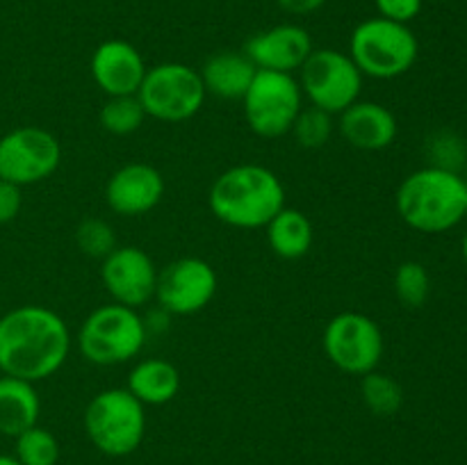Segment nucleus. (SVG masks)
<instances>
[{"label":"nucleus","instance_id":"33","mask_svg":"<svg viewBox=\"0 0 467 465\" xmlns=\"http://www.w3.org/2000/svg\"><path fill=\"white\" fill-rule=\"evenodd\" d=\"M0 465H23L14 454H0Z\"/></svg>","mask_w":467,"mask_h":465},{"label":"nucleus","instance_id":"17","mask_svg":"<svg viewBox=\"0 0 467 465\" xmlns=\"http://www.w3.org/2000/svg\"><path fill=\"white\" fill-rule=\"evenodd\" d=\"M340 117V135L349 146L358 150H383L392 146L400 132L397 117L381 103L374 100H356L354 105L337 114Z\"/></svg>","mask_w":467,"mask_h":465},{"label":"nucleus","instance_id":"3","mask_svg":"<svg viewBox=\"0 0 467 465\" xmlns=\"http://www.w3.org/2000/svg\"><path fill=\"white\" fill-rule=\"evenodd\" d=\"M465 190L467 182L459 173L429 164L401 181L397 212L413 231L441 235L465 219Z\"/></svg>","mask_w":467,"mask_h":465},{"label":"nucleus","instance_id":"22","mask_svg":"<svg viewBox=\"0 0 467 465\" xmlns=\"http://www.w3.org/2000/svg\"><path fill=\"white\" fill-rule=\"evenodd\" d=\"M360 397L368 410L377 418H390V415L400 413L401 404H404V390L400 383L379 369L360 377Z\"/></svg>","mask_w":467,"mask_h":465},{"label":"nucleus","instance_id":"27","mask_svg":"<svg viewBox=\"0 0 467 465\" xmlns=\"http://www.w3.org/2000/svg\"><path fill=\"white\" fill-rule=\"evenodd\" d=\"M333 126H336L333 114L310 105V108L301 109L290 132L295 135L296 144L304 146V149H322L331 140Z\"/></svg>","mask_w":467,"mask_h":465},{"label":"nucleus","instance_id":"4","mask_svg":"<svg viewBox=\"0 0 467 465\" xmlns=\"http://www.w3.org/2000/svg\"><path fill=\"white\" fill-rule=\"evenodd\" d=\"M420 41L404 23L374 16L358 23L349 36V57L363 76L395 80L415 67Z\"/></svg>","mask_w":467,"mask_h":465},{"label":"nucleus","instance_id":"32","mask_svg":"<svg viewBox=\"0 0 467 465\" xmlns=\"http://www.w3.org/2000/svg\"><path fill=\"white\" fill-rule=\"evenodd\" d=\"M276 3L290 14H313L319 7H324L327 0H276Z\"/></svg>","mask_w":467,"mask_h":465},{"label":"nucleus","instance_id":"7","mask_svg":"<svg viewBox=\"0 0 467 465\" xmlns=\"http://www.w3.org/2000/svg\"><path fill=\"white\" fill-rule=\"evenodd\" d=\"M201 73L190 64L164 62L150 67L141 80L137 98L146 117L162 123H181L194 117L205 103Z\"/></svg>","mask_w":467,"mask_h":465},{"label":"nucleus","instance_id":"18","mask_svg":"<svg viewBox=\"0 0 467 465\" xmlns=\"http://www.w3.org/2000/svg\"><path fill=\"white\" fill-rule=\"evenodd\" d=\"M255 71L258 68L244 53L223 50V53L208 57L199 73L205 94H213L222 100H242L254 82Z\"/></svg>","mask_w":467,"mask_h":465},{"label":"nucleus","instance_id":"25","mask_svg":"<svg viewBox=\"0 0 467 465\" xmlns=\"http://www.w3.org/2000/svg\"><path fill=\"white\" fill-rule=\"evenodd\" d=\"M395 294L404 308H422L431 294V276H429L427 267L418 260L401 263L395 272Z\"/></svg>","mask_w":467,"mask_h":465},{"label":"nucleus","instance_id":"6","mask_svg":"<svg viewBox=\"0 0 467 465\" xmlns=\"http://www.w3.org/2000/svg\"><path fill=\"white\" fill-rule=\"evenodd\" d=\"M85 431L100 454L114 459L132 454L144 440L146 406L126 388L100 390L85 408Z\"/></svg>","mask_w":467,"mask_h":465},{"label":"nucleus","instance_id":"16","mask_svg":"<svg viewBox=\"0 0 467 465\" xmlns=\"http://www.w3.org/2000/svg\"><path fill=\"white\" fill-rule=\"evenodd\" d=\"M89 68L96 87L108 96H137L149 71L140 50L123 39L96 46Z\"/></svg>","mask_w":467,"mask_h":465},{"label":"nucleus","instance_id":"5","mask_svg":"<svg viewBox=\"0 0 467 465\" xmlns=\"http://www.w3.org/2000/svg\"><path fill=\"white\" fill-rule=\"evenodd\" d=\"M144 317L121 304L99 305L78 328L76 345L82 358L99 367H114L135 358L146 345Z\"/></svg>","mask_w":467,"mask_h":465},{"label":"nucleus","instance_id":"23","mask_svg":"<svg viewBox=\"0 0 467 465\" xmlns=\"http://www.w3.org/2000/svg\"><path fill=\"white\" fill-rule=\"evenodd\" d=\"M146 112L137 96H108V103L100 108L99 121L109 135H132L144 123Z\"/></svg>","mask_w":467,"mask_h":465},{"label":"nucleus","instance_id":"20","mask_svg":"<svg viewBox=\"0 0 467 465\" xmlns=\"http://www.w3.org/2000/svg\"><path fill=\"white\" fill-rule=\"evenodd\" d=\"M126 390L144 406H164L181 390V372L164 358L140 360L128 374Z\"/></svg>","mask_w":467,"mask_h":465},{"label":"nucleus","instance_id":"26","mask_svg":"<svg viewBox=\"0 0 467 465\" xmlns=\"http://www.w3.org/2000/svg\"><path fill=\"white\" fill-rule=\"evenodd\" d=\"M76 244L78 249L85 255L96 260H103L117 249V232H114L112 223H108L105 219L89 217L82 219L80 226L76 228Z\"/></svg>","mask_w":467,"mask_h":465},{"label":"nucleus","instance_id":"19","mask_svg":"<svg viewBox=\"0 0 467 465\" xmlns=\"http://www.w3.org/2000/svg\"><path fill=\"white\" fill-rule=\"evenodd\" d=\"M41 415V399L35 383L0 374V433L16 438L35 427Z\"/></svg>","mask_w":467,"mask_h":465},{"label":"nucleus","instance_id":"14","mask_svg":"<svg viewBox=\"0 0 467 465\" xmlns=\"http://www.w3.org/2000/svg\"><path fill=\"white\" fill-rule=\"evenodd\" d=\"M313 50V39L306 27L283 23V26H274L251 36L242 53L260 71L295 73L304 67Z\"/></svg>","mask_w":467,"mask_h":465},{"label":"nucleus","instance_id":"15","mask_svg":"<svg viewBox=\"0 0 467 465\" xmlns=\"http://www.w3.org/2000/svg\"><path fill=\"white\" fill-rule=\"evenodd\" d=\"M164 196V178L153 164L128 162L109 176L105 201L121 217H141L158 208Z\"/></svg>","mask_w":467,"mask_h":465},{"label":"nucleus","instance_id":"10","mask_svg":"<svg viewBox=\"0 0 467 465\" xmlns=\"http://www.w3.org/2000/svg\"><path fill=\"white\" fill-rule=\"evenodd\" d=\"M324 354L340 372L351 377H365L374 372L383 358L386 340L383 331L372 317L356 310L328 319L322 336Z\"/></svg>","mask_w":467,"mask_h":465},{"label":"nucleus","instance_id":"1","mask_svg":"<svg viewBox=\"0 0 467 465\" xmlns=\"http://www.w3.org/2000/svg\"><path fill=\"white\" fill-rule=\"evenodd\" d=\"M71 354V331L46 305H16L0 317V372L39 383L62 369Z\"/></svg>","mask_w":467,"mask_h":465},{"label":"nucleus","instance_id":"8","mask_svg":"<svg viewBox=\"0 0 467 465\" xmlns=\"http://www.w3.org/2000/svg\"><path fill=\"white\" fill-rule=\"evenodd\" d=\"M242 109L251 130L265 140L287 135L304 109V94L292 73L255 71L254 82L242 98Z\"/></svg>","mask_w":467,"mask_h":465},{"label":"nucleus","instance_id":"31","mask_svg":"<svg viewBox=\"0 0 467 465\" xmlns=\"http://www.w3.org/2000/svg\"><path fill=\"white\" fill-rule=\"evenodd\" d=\"M169 319H171V315L158 305V308L150 310V313L144 317L146 333H149V336L150 333H164L169 328Z\"/></svg>","mask_w":467,"mask_h":465},{"label":"nucleus","instance_id":"24","mask_svg":"<svg viewBox=\"0 0 467 465\" xmlns=\"http://www.w3.org/2000/svg\"><path fill=\"white\" fill-rule=\"evenodd\" d=\"M14 456L23 465H57L59 442L48 429L35 424L14 438Z\"/></svg>","mask_w":467,"mask_h":465},{"label":"nucleus","instance_id":"35","mask_svg":"<svg viewBox=\"0 0 467 465\" xmlns=\"http://www.w3.org/2000/svg\"><path fill=\"white\" fill-rule=\"evenodd\" d=\"M465 217H467V190H465Z\"/></svg>","mask_w":467,"mask_h":465},{"label":"nucleus","instance_id":"34","mask_svg":"<svg viewBox=\"0 0 467 465\" xmlns=\"http://www.w3.org/2000/svg\"><path fill=\"white\" fill-rule=\"evenodd\" d=\"M461 253H463V260H465V264H467V231H465L463 240H461Z\"/></svg>","mask_w":467,"mask_h":465},{"label":"nucleus","instance_id":"2","mask_svg":"<svg viewBox=\"0 0 467 465\" xmlns=\"http://www.w3.org/2000/svg\"><path fill=\"white\" fill-rule=\"evenodd\" d=\"M208 205L226 226L242 231L265 228L285 208V187L263 164H235L214 178Z\"/></svg>","mask_w":467,"mask_h":465},{"label":"nucleus","instance_id":"21","mask_svg":"<svg viewBox=\"0 0 467 465\" xmlns=\"http://www.w3.org/2000/svg\"><path fill=\"white\" fill-rule=\"evenodd\" d=\"M267 242L274 253L283 260H299L310 251L315 231L310 219L296 208H283L272 222L265 226Z\"/></svg>","mask_w":467,"mask_h":465},{"label":"nucleus","instance_id":"29","mask_svg":"<svg viewBox=\"0 0 467 465\" xmlns=\"http://www.w3.org/2000/svg\"><path fill=\"white\" fill-rule=\"evenodd\" d=\"M374 5H377L381 18L409 26L413 18L420 16L424 0H374Z\"/></svg>","mask_w":467,"mask_h":465},{"label":"nucleus","instance_id":"30","mask_svg":"<svg viewBox=\"0 0 467 465\" xmlns=\"http://www.w3.org/2000/svg\"><path fill=\"white\" fill-rule=\"evenodd\" d=\"M23 208L21 187L0 178V223H9L18 217Z\"/></svg>","mask_w":467,"mask_h":465},{"label":"nucleus","instance_id":"9","mask_svg":"<svg viewBox=\"0 0 467 465\" xmlns=\"http://www.w3.org/2000/svg\"><path fill=\"white\" fill-rule=\"evenodd\" d=\"M363 78L349 53L336 48L313 50L299 68L301 94L313 108L328 114L345 112L349 105L360 100Z\"/></svg>","mask_w":467,"mask_h":465},{"label":"nucleus","instance_id":"28","mask_svg":"<svg viewBox=\"0 0 467 465\" xmlns=\"http://www.w3.org/2000/svg\"><path fill=\"white\" fill-rule=\"evenodd\" d=\"M429 158H431V167H441L447 169V171H456L463 167L467 160V149L465 141L461 140L456 132L450 130H441L429 140V149H427Z\"/></svg>","mask_w":467,"mask_h":465},{"label":"nucleus","instance_id":"13","mask_svg":"<svg viewBox=\"0 0 467 465\" xmlns=\"http://www.w3.org/2000/svg\"><path fill=\"white\" fill-rule=\"evenodd\" d=\"M160 269L140 246H117L100 264V278L114 304L141 308L155 299Z\"/></svg>","mask_w":467,"mask_h":465},{"label":"nucleus","instance_id":"36","mask_svg":"<svg viewBox=\"0 0 467 465\" xmlns=\"http://www.w3.org/2000/svg\"><path fill=\"white\" fill-rule=\"evenodd\" d=\"M441 3H447V0H441Z\"/></svg>","mask_w":467,"mask_h":465},{"label":"nucleus","instance_id":"11","mask_svg":"<svg viewBox=\"0 0 467 465\" xmlns=\"http://www.w3.org/2000/svg\"><path fill=\"white\" fill-rule=\"evenodd\" d=\"M62 162L57 137L39 126H21L0 137V178L18 187L53 176Z\"/></svg>","mask_w":467,"mask_h":465},{"label":"nucleus","instance_id":"12","mask_svg":"<svg viewBox=\"0 0 467 465\" xmlns=\"http://www.w3.org/2000/svg\"><path fill=\"white\" fill-rule=\"evenodd\" d=\"M217 283V272L208 260L178 258L160 269L155 299L171 317H190L214 299Z\"/></svg>","mask_w":467,"mask_h":465}]
</instances>
